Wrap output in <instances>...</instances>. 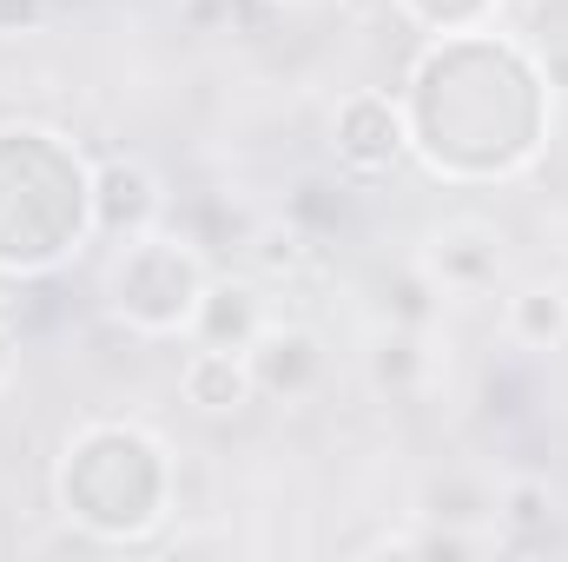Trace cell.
<instances>
[{"label": "cell", "instance_id": "3", "mask_svg": "<svg viewBox=\"0 0 568 562\" xmlns=\"http://www.w3.org/2000/svg\"><path fill=\"white\" fill-rule=\"evenodd\" d=\"M337 159L351 172H384V165L404 159V120H397V107L384 93L344 100V113H337Z\"/></svg>", "mask_w": 568, "mask_h": 562}, {"label": "cell", "instance_id": "2", "mask_svg": "<svg viewBox=\"0 0 568 562\" xmlns=\"http://www.w3.org/2000/svg\"><path fill=\"white\" fill-rule=\"evenodd\" d=\"M93 219H100V232H113V239H140L159 225V212H165V192H159V179L133 165V159H113V165H100V179H93Z\"/></svg>", "mask_w": 568, "mask_h": 562}, {"label": "cell", "instance_id": "4", "mask_svg": "<svg viewBox=\"0 0 568 562\" xmlns=\"http://www.w3.org/2000/svg\"><path fill=\"white\" fill-rule=\"evenodd\" d=\"M245 364H252L258 391H272V398H304V391L324 378V351H317V338L297 331V324H265V331L252 338Z\"/></svg>", "mask_w": 568, "mask_h": 562}, {"label": "cell", "instance_id": "10", "mask_svg": "<svg viewBox=\"0 0 568 562\" xmlns=\"http://www.w3.org/2000/svg\"><path fill=\"white\" fill-rule=\"evenodd\" d=\"M417 364H424V344H417V331L404 324V331H390L377 351H371V378L384 384V391H404L410 378H417Z\"/></svg>", "mask_w": 568, "mask_h": 562}, {"label": "cell", "instance_id": "6", "mask_svg": "<svg viewBox=\"0 0 568 562\" xmlns=\"http://www.w3.org/2000/svg\"><path fill=\"white\" fill-rule=\"evenodd\" d=\"M179 384H185V404H199L205 418H225V411H245L252 398H258V378H252V364H245V351H192L185 358V371H179Z\"/></svg>", "mask_w": 568, "mask_h": 562}, {"label": "cell", "instance_id": "11", "mask_svg": "<svg viewBox=\"0 0 568 562\" xmlns=\"http://www.w3.org/2000/svg\"><path fill=\"white\" fill-rule=\"evenodd\" d=\"M503 523H509V530H542V523H549V490H542V483H509Z\"/></svg>", "mask_w": 568, "mask_h": 562}, {"label": "cell", "instance_id": "13", "mask_svg": "<svg viewBox=\"0 0 568 562\" xmlns=\"http://www.w3.org/2000/svg\"><path fill=\"white\" fill-rule=\"evenodd\" d=\"M13 351H20V344H13V331H7V324H0V384H7V378H13Z\"/></svg>", "mask_w": 568, "mask_h": 562}, {"label": "cell", "instance_id": "7", "mask_svg": "<svg viewBox=\"0 0 568 562\" xmlns=\"http://www.w3.org/2000/svg\"><path fill=\"white\" fill-rule=\"evenodd\" d=\"M424 272L443 291H483V284H496V272H503V252H496V239L483 225H449V232L429 239Z\"/></svg>", "mask_w": 568, "mask_h": 562}, {"label": "cell", "instance_id": "1", "mask_svg": "<svg viewBox=\"0 0 568 562\" xmlns=\"http://www.w3.org/2000/svg\"><path fill=\"white\" fill-rule=\"evenodd\" d=\"M106 291H113V311H126L140 331H192L205 265L185 252V239L140 232V239H126V259L113 265Z\"/></svg>", "mask_w": 568, "mask_h": 562}, {"label": "cell", "instance_id": "9", "mask_svg": "<svg viewBox=\"0 0 568 562\" xmlns=\"http://www.w3.org/2000/svg\"><path fill=\"white\" fill-rule=\"evenodd\" d=\"M245 252H252V265L258 272H272V279H291V272H304L311 265V232L304 225H252V239H245Z\"/></svg>", "mask_w": 568, "mask_h": 562}, {"label": "cell", "instance_id": "5", "mask_svg": "<svg viewBox=\"0 0 568 562\" xmlns=\"http://www.w3.org/2000/svg\"><path fill=\"white\" fill-rule=\"evenodd\" d=\"M272 318H265V298L252 291V284H205L199 291V311H192V338L205 344V351H252V338L265 331Z\"/></svg>", "mask_w": 568, "mask_h": 562}, {"label": "cell", "instance_id": "12", "mask_svg": "<svg viewBox=\"0 0 568 562\" xmlns=\"http://www.w3.org/2000/svg\"><path fill=\"white\" fill-rule=\"evenodd\" d=\"M53 0H0V33H33Z\"/></svg>", "mask_w": 568, "mask_h": 562}, {"label": "cell", "instance_id": "8", "mask_svg": "<svg viewBox=\"0 0 568 562\" xmlns=\"http://www.w3.org/2000/svg\"><path fill=\"white\" fill-rule=\"evenodd\" d=\"M509 338L529 351H556L568 338V298L562 291H516L509 298Z\"/></svg>", "mask_w": 568, "mask_h": 562}]
</instances>
